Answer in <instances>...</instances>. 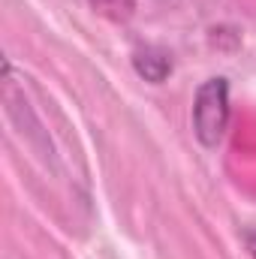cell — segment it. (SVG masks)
Here are the masks:
<instances>
[{
	"label": "cell",
	"instance_id": "obj_1",
	"mask_svg": "<svg viewBox=\"0 0 256 259\" xmlns=\"http://www.w3.org/2000/svg\"><path fill=\"white\" fill-rule=\"evenodd\" d=\"M229 124V84L226 78H208L196 91L193 103V127L202 145L214 148Z\"/></svg>",
	"mask_w": 256,
	"mask_h": 259
},
{
	"label": "cell",
	"instance_id": "obj_2",
	"mask_svg": "<svg viewBox=\"0 0 256 259\" xmlns=\"http://www.w3.org/2000/svg\"><path fill=\"white\" fill-rule=\"evenodd\" d=\"M136 69H139L148 81H160V78H166V72L172 69V61H169V55H163V52L145 49V52L136 55Z\"/></svg>",
	"mask_w": 256,
	"mask_h": 259
},
{
	"label": "cell",
	"instance_id": "obj_3",
	"mask_svg": "<svg viewBox=\"0 0 256 259\" xmlns=\"http://www.w3.org/2000/svg\"><path fill=\"white\" fill-rule=\"evenodd\" d=\"M103 15H109V18H115V21H124L133 15V6H136V0H91Z\"/></svg>",
	"mask_w": 256,
	"mask_h": 259
},
{
	"label": "cell",
	"instance_id": "obj_4",
	"mask_svg": "<svg viewBox=\"0 0 256 259\" xmlns=\"http://www.w3.org/2000/svg\"><path fill=\"white\" fill-rule=\"evenodd\" d=\"M247 241H250V250H253V256H256V235H247Z\"/></svg>",
	"mask_w": 256,
	"mask_h": 259
}]
</instances>
